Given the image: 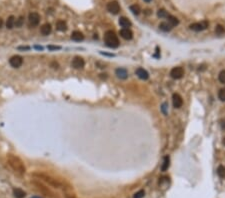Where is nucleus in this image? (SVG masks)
Here are the masks:
<instances>
[{"label":"nucleus","mask_w":225,"mask_h":198,"mask_svg":"<svg viewBox=\"0 0 225 198\" xmlns=\"http://www.w3.org/2000/svg\"><path fill=\"white\" fill-rule=\"evenodd\" d=\"M7 160H8L9 165H10L16 172H19V173H24L25 172V166L23 165L22 161H21L18 157H16V156H14L12 154H9L7 156Z\"/></svg>","instance_id":"nucleus-1"},{"label":"nucleus","mask_w":225,"mask_h":198,"mask_svg":"<svg viewBox=\"0 0 225 198\" xmlns=\"http://www.w3.org/2000/svg\"><path fill=\"white\" fill-rule=\"evenodd\" d=\"M104 41L110 48H117L119 46V40L113 31H107L104 35Z\"/></svg>","instance_id":"nucleus-2"},{"label":"nucleus","mask_w":225,"mask_h":198,"mask_svg":"<svg viewBox=\"0 0 225 198\" xmlns=\"http://www.w3.org/2000/svg\"><path fill=\"white\" fill-rule=\"evenodd\" d=\"M23 63V58L19 56V55H14L9 59V64L11 65L14 68H18L20 67Z\"/></svg>","instance_id":"nucleus-3"},{"label":"nucleus","mask_w":225,"mask_h":198,"mask_svg":"<svg viewBox=\"0 0 225 198\" xmlns=\"http://www.w3.org/2000/svg\"><path fill=\"white\" fill-rule=\"evenodd\" d=\"M183 75H184V70L182 67H174V68H172L170 71V76L173 79H180Z\"/></svg>","instance_id":"nucleus-4"},{"label":"nucleus","mask_w":225,"mask_h":198,"mask_svg":"<svg viewBox=\"0 0 225 198\" xmlns=\"http://www.w3.org/2000/svg\"><path fill=\"white\" fill-rule=\"evenodd\" d=\"M28 20H29V24L31 25L32 27H35L39 24V22H40V16H39L38 13L32 12V13H30L29 16H28Z\"/></svg>","instance_id":"nucleus-5"},{"label":"nucleus","mask_w":225,"mask_h":198,"mask_svg":"<svg viewBox=\"0 0 225 198\" xmlns=\"http://www.w3.org/2000/svg\"><path fill=\"white\" fill-rule=\"evenodd\" d=\"M208 27V22L203 21V22H197V23H193L189 26V28L194 31H202V30L206 29Z\"/></svg>","instance_id":"nucleus-6"},{"label":"nucleus","mask_w":225,"mask_h":198,"mask_svg":"<svg viewBox=\"0 0 225 198\" xmlns=\"http://www.w3.org/2000/svg\"><path fill=\"white\" fill-rule=\"evenodd\" d=\"M107 10L109 11L112 14H117L120 11V6H119L118 2L116 1H111L107 4Z\"/></svg>","instance_id":"nucleus-7"},{"label":"nucleus","mask_w":225,"mask_h":198,"mask_svg":"<svg viewBox=\"0 0 225 198\" xmlns=\"http://www.w3.org/2000/svg\"><path fill=\"white\" fill-rule=\"evenodd\" d=\"M172 101H173V106H174L175 108H180V107L182 106V104H183V99H182V97L180 96L179 94H177V93L173 94Z\"/></svg>","instance_id":"nucleus-8"},{"label":"nucleus","mask_w":225,"mask_h":198,"mask_svg":"<svg viewBox=\"0 0 225 198\" xmlns=\"http://www.w3.org/2000/svg\"><path fill=\"white\" fill-rule=\"evenodd\" d=\"M84 60L83 58L79 57V56H76L74 57V59L72 60V66L76 69H80V68H83L84 67Z\"/></svg>","instance_id":"nucleus-9"},{"label":"nucleus","mask_w":225,"mask_h":198,"mask_svg":"<svg viewBox=\"0 0 225 198\" xmlns=\"http://www.w3.org/2000/svg\"><path fill=\"white\" fill-rule=\"evenodd\" d=\"M135 73H136V75H137L140 79H142V80H147V79L149 78L148 72H147V71L145 70V69H143V68H137L136 71H135Z\"/></svg>","instance_id":"nucleus-10"},{"label":"nucleus","mask_w":225,"mask_h":198,"mask_svg":"<svg viewBox=\"0 0 225 198\" xmlns=\"http://www.w3.org/2000/svg\"><path fill=\"white\" fill-rule=\"evenodd\" d=\"M115 74L118 78L120 79H126L128 77V72L125 68H122V67H119L115 70Z\"/></svg>","instance_id":"nucleus-11"},{"label":"nucleus","mask_w":225,"mask_h":198,"mask_svg":"<svg viewBox=\"0 0 225 198\" xmlns=\"http://www.w3.org/2000/svg\"><path fill=\"white\" fill-rule=\"evenodd\" d=\"M119 34H120V36L122 37V38L126 39V40H130L131 38H132V32H131V30H129L128 28H123L121 29L120 31H119Z\"/></svg>","instance_id":"nucleus-12"},{"label":"nucleus","mask_w":225,"mask_h":198,"mask_svg":"<svg viewBox=\"0 0 225 198\" xmlns=\"http://www.w3.org/2000/svg\"><path fill=\"white\" fill-rule=\"evenodd\" d=\"M51 25L49 24V23H45L44 25H42L41 29H40V32L41 34H43V35H49L51 32Z\"/></svg>","instance_id":"nucleus-13"},{"label":"nucleus","mask_w":225,"mask_h":198,"mask_svg":"<svg viewBox=\"0 0 225 198\" xmlns=\"http://www.w3.org/2000/svg\"><path fill=\"white\" fill-rule=\"evenodd\" d=\"M71 38L74 41H82L84 39V35L82 34V32L80 31H74L71 34Z\"/></svg>","instance_id":"nucleus-14"},{"label":"nucleus","mask_w":225,"mask_h":198,"mask_svg":"<svg viewBox=\"0 0 225 198\" xmlns=\"http://www.w3.org/2000/svg\"><path fill=\"white\" fill-rule=\"evenodd\" d=\"M119 24H120V26H122L123 28H127V27H129L131 25V22L128 18L120 17L119 18Z\"/></svg>","instance_id":"nucleus-15"},{"label":"nucleus","mask_w":225,"mask_h":198,"mask_svg":"<svg viewBox=\"0 0 225 198\" xmlns=\"http://www.w3.org/2000/svg\"><path fill=\"white\" fill-rule=\"evenodd\" d=\"M13 194L15 198H24L26 196V193L22 189H20V188H15V189L13 190Z\"/></svg>","instance_id":"nucleus-16"},{"label":"nucleus","mask_w":225,"mask_h":198,"mask_svg":"<svg viewBox=\"0 0 225 198\" xmlns=\"http://www.w3.org/2000/svg\"><path fill=\"white\" fill-rule=\"evenodd\" d=\"M169 165H170V159H169V156H165L163 159V163H162V166H161V170L162 171H166L168 168H169Z\"/></svg>","instance_id":"nucleus-17"},{"label":"nucleus","mask_w":225,"mask_h":198,"mask_svg":"<svg viewBox=\"0 0 225 198\" xmlns=\"http://www.w3.org/2000/svg\"><path fill=\"white\" fill-rule=\"evenodd\" d=\"M56 27L59 31H65L67 29V25H66V22L63 21V20H59L56 23Z\"/></svg>","instance_id":"nucleus-18"},{"label":"nucleus","mask_w":225,"mask_h":198,"mask_svg":"<svg viewBox=\"0 0 225 198\" xmlns=\"http://www.w3.org/2000/svg\"><path fill=\"white\" fill-rule=\"evenodd\" d=\"M159 28H160L161 30H163V31L167 32V31H170V30L172 29V26H171L168 22H162V23L159 24Z\"/></svg>","instance_id":"nucleus-19"},{"label":"nucleus","mask_w":225,"mask_h":198,"mask_svg":"<svg viewBox=\"0 0 225 198\" xmlns=\"http://www.w3.org/2000/svg\"><path fill=\"white\" fill-rule=\"evenodd\" d=\"M14 25H15V18H14V16H9L6 21V27L8 29H11L13 28Z\"/></svg>","instance_id":"nucleus-20"},{"label":"nucleus","mask_w":225,"mask_h":198,"mask_svg":"<svg viewBox=\"0 0 225 198\" xmlns=\"http://www.w3.org/2000/svg\"><path fill=\"white\" fill-rule=\"evenodd\" d=\"M168 23L171 25V26H176V25H178L179 24V20L177 19L176 17H174V16H172V15H169L168 16Z\"/></svg>","instance_id":"nucleus-21"},{"label":"nucleus","mask_w":225,"mask_h":198,"mask_svg":"<svg viewBox=\"0 0 225 198\" xmlns=\"http://www.w3.org/2000/svg\"><path fill=\"white\" fill-rule=\"evenodd\" d=\"M130 10H131V12L133 13V14H135V15H137V14H139L140 13V7H139V5H136V4H133V5H131L130 6Z\"/></svg>","instance_id":"nucleus-22"},{"label":"nucleus","mask_w":225,"mask_h":198,"mask_svg":"<svg viewBox=\"0 0 225 198\" xmlns=\"http://www.w3.org/2000/svg\"><path fill=\"white\" fill-rule=\"evenodd\" d=\"M157 16L160 18H167L168 16H169V14H168L165 9H159L158 12H157Z\"/></svg>","instance_id":"nucleus-23"},{"label":"nucleus","mask_w":225,"mask_h":198,"mask_svg":"<svg viewBox=\"0 0 225 198\" xmlns=\"http://www.w3.org/2000/svg\"><path fill=\"white\" fill-rule=\"evenodd\" d=\"M217 175H218L220 178H224V177H225V168H224V166L220 165L218 168H217Z\"/></svg>","instance_id":"nucleus-24"},{"label":"nucleus","mask_w":225,"mask_h":198,"mask_svg":"<svg viewBox=\"0 0 225 198\" xmlns=\"http://www.w3.org/2000/svg\"><path fill=\"white\" fill-rule=\"evenodd\" d=\"M218 98L221 100V101H225V87L219 90V92H218Z\"/></svg>","instance_id":"nucleus-25"},{"label":"nucleus","mask_w":225,"mask_h":198,"mask_svg":"<svg viewBox=\"0 0 225 198\" xmlns=\"http://www.w3.org/2000/svg\"><path fill=\"white\" fill-rule=\"evenodd\" d=\"M23 23H24V18L22 17V16H20L18 19L15 20V25L16 27H21L23 25Z\"/></svg>","instance_id":"nucleus-26"},{"label":"nucleus","mask_w":225,"mask_h":198,"mask_svg":"<svg viewBox=\"0 0 225 198\" xmlns=\"http://www.w3.org/2000/svg\"><path fill=\"white\" fill-rule=\"evenodd\" d=\"M145 195V191L144 190H140L138 191V192H136L134 194V196H133V198H143Z\"/></svg>","instance_id":"nucleus-27"},{"label":"nucleus","mask_w":225,"mask_h":198,"mask_svg":"<svg viewBox=\"0 0 225 198\" xmlns=\"http://www.w3.org/2000/svg\"><path fill=\"white\" fill-rule=\"evenodd\" d=\"M218 79L221 83H225V70H222L220 72L218 75Z\"/></svg>","instance_id":"nucleus-28"},{"label":"nucleus","mask_w":225,"mask_h":198,"mask_svg":"<svg viewBox=\"0 0 225 198\" xmlns=\"http://www.w3.org/2000/svg\"><path fill=\"white\" fill-rule=\"evenodd\" d=\"M215 31H216L217 34H223L225 33V30L223 27L221 26V25H218V26L216 27V29H215Z\"/></svg>","instance_id":"nucleus-29"},{"label":"nucleus","mask_w":225,"mask_h":198,"mask_svg":"<svg viewBox=\"0 0 225 198\" xmlns=\"http://www.w3.org/2000/svg\"><path fill=\"white\" fill-rule=\"evenodd\" d=\"M167 106H168L167 103H163L162 106H161V110H162V112L165 114V115L167 114Z\"/></svg>","instance_id":"nucleus-30"},{"label":"nucleus","mask_w":225,"mask_h":198,"mask_svg":"<svg viewBox=\"0 0 225 198\" xmlns=\"http://www.w3.org/2000/svg\"><path fill=\"white\" fill-rule=\"evenodd\" d=\"M60 46H52V45H49L48 46V49L50 50H57V49H60Z\"/></svg>","instance_id":"nucleus-31"},{"label":"nucleus","mask_w":225,"mask_h":198,"mask_svg":"<svg viewBox=\"0 0 225 198\" xmlns=\"http://www.w3.org/2000/svg\"><path fill=\"white\" fill-rule=\"evenodd\" d=\"M19 49H23V50H28L29 49V47L28 46H20V47H18Z\"/></svg>","instance_id":"nucleus-32"},{"label":"nucleus","mask_w":225,"mask_h":198,"mask_svg":"<svg viewBox=\"0 0 225 198\" xmlns=\"http://www.w3.org/2000/svg\"><path fill=\"white\" fill-rule=\"evenodd\" d=\"M2 25H3V20H2V18H0V28L2 27Z\"/></svg>","instance_id":"nucleus-33"},{"label":"nucleus","mask_w":225,"mask_h":198,"mask_svg":"<svg viewBox=\"0 0 225 198\" xmlns=\"http://www.w3.org/2000/svg\"><path fill=\"white\" fill-rule=\"evenodd\" d=\"M35 48H36V49H39V50H42V49H43V48H42L41 46H35Z\"/></svg>","instance_id":"nucleus-34"},{"label":"nucleus","mask_w":225,"mask_h":198,"mask_svg":"<svg viewBox=\"0 0 225 198\" xmlns=\"http://www.w3.org/2000/svg\"><path fill=\"white\" fill-rule=\"evenodd\" d=\"M144 1H145V2H150L151 0H144Z\"/></svg>","instance_id":"nucleus-35"},{"label":"nucleus","mask_w":225,"mask_h":198,"mask_svg":"<svg viewBox=\"0 0 225 198\" xmlns=\"http://www.w3.org/2000/svg\"><path fill=\"white\" fill-rule=\"evenodd\" d=\"M32 198H40V197H38V196H33Z\"/></svg>","instance_id":"nucleus-36"}]
</instances>
